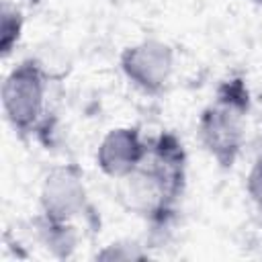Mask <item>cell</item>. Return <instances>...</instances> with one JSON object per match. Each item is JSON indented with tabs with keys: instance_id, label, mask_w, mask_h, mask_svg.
Returning <instances> with one entry per match:
<instances>
[{
	"instance_id": "cell-4",
	"label": "cell",
	"mask_w": 262,
	"mask_h": 262,
	"mask_svg": "<svg viewBox=\"0 0 262 262\" xmlns=\"http://www.w3.org/2000/svg\"><path fill=\"white\" fill-rule=\"evenodd\" d=\"M88 207L84 172L76 164L53 166L39 190L41 217L51 221H74Z\"/></svg>"
},
{
	"instance_id": "cell-11",
	"label": "cell",
	"mask_w": 262,
	"mask_h": 262,
	"mask_svg": "<svg viewBox=\"0 0 262 262\" xmlns=\"http://www.w3.org/2000/svg\"><path fill=\"white\" fill-rule=\"evenodd\" d=\"M250 2H254L256 6H262V0H250Z\"/></svg>"
},
{
	"instance_id": "cell-2",
	"label": "cell",
	"mask_w": 262,
	"mask_h": 262,
	"mask_svg": "<svg viewBox=\"0 0 262 262\" xmlns=\"http://www.w3.org/2000/svg\"><path fill=\"white\" fill-rule=\"evenodd\" d=\"M45 94L47 74L37 61L25 59L8 72L2 82V111L14 131L33 133L41 129L45 123Z\"/></svg>"
},
{
	"instance_id": "cell-6",
	"label": "cell",
	"mask_w": 262,
	"mask_h": 262,
	"mask_svg": "<svg viewBox=\"0 0 262 262\" xmlns=\"http://www.w3.org/2000/svg\"><path fill=\"white\" fill-rule=\"evenodd\" d=\"M143 164L160 178V182L176 201L182 196L186 184V151L174 133H160L151 145H147Z\"/></svg>"
},
{
	"instance_id": "cell-9",
	"label": "cell",
	"mask_w": 262,
	"mask_h": 262,
	"mask_svg": "<svg viewBox=\"0 0 262 262\" xmlns=\"http://www.w3.org/2000/svg\"><path fill=\"white\" fill-rule=\"evenodd\" d=\"M145 256H147V252H143L141 246L131 244V242H127V244L117 242V244L104 246V250H100L96 254V258H100V260H115V262L117 260H141Z\"/></svg>"
},
{
	"instance_id": "cell-10",
	"label": "cell",
	"mask_w": 262,
	"mask_h": 262,
	"mask_svg": "<svg viewBox=\"0 0 262 262\" xmlns=\"http://www.w3.org/2000/svg\"><path fill=\"white\" fill-rule=\"evenodd\" d=\"M246 192L252 199V203L262 209V149L258 151V156L252 162L250 172L246 176Z\"/></svg>"
},
{
	"instance_id": "cell-1",
	"label": "cell",
	"mask_w": 262,
	"mask_h": 262,
	"mask_svg": "<svg viewBox=\"0 0 262 262\" xmlns=\"http://www.w3.org/2000/svg\"><path fill=\"white\" fill-rule=\"evenodd\" d=\"M248 111L250 90L242 76H231L217 86L213 102L199 117V139L221 168H231L242 154Z\"/></svg>"
},
{
	"instance_id": "cell-8",
	"label": "cell",
	"mask_w": 262,
	"mask_h": 262,
	"mask_svg": "<svg viewBox=\"0 0 262 262\" xmlns=\"http://www.w3.org/2000/svg\"><path fill=\"white\" fill-rule=\"evenodd\" d=\"M23 14L16 6H10L4 2L2 6V16H0V51L2 55H8L14 45L18 43L23 35Z\"/></svg>"
},
{
	"instance_id": "cell-3",
	"label": "cell",
	"mask_w": 262,
	"mask_h": 262,
	"mask_svg": "<svg viewBox=\"0 0 262 262\" xmlns=\"http://www.w3.org/2000/svg\"><path fill=\"white\" fill-rule=\"evenodd\" d=\"M121 72L145 94H162L174 74V49L160 39H145L121 51Z\"/></svg>"
},
{
	"instance_id": "cell-7",
	"label": "cell",
	"mask_w": 262,
	"mask_h": 262,
	"mask_svg": "<svg viewBox=\"0 0 262 262\" xmlns=\"http://www.w3.org/2000/svg\"><path fill=\"white\" fill-rule=\"evenodd\" d=\"M37 227H39V237L43 246H47V250H51L59 258L72 256L78 244V233L72 221H51L39 215Z\"/></svg>"
},
{
	"instance_id": "cell-5",
	"label": "cell",
	"mask_w": 262,
	"mask_h": 262,
	"mask_svg": "<svg viewBox=\"0 0 262 262\" xmlns=\"http://www.w3.org/2000/svg\"><path fill=\"white\" fill-rule=\"evenodd\" d=\"M147 156V143L137 127L111 129L96 149V166L108 178L121 180L135 172Z\"/></svg>"
}]
</instances>
